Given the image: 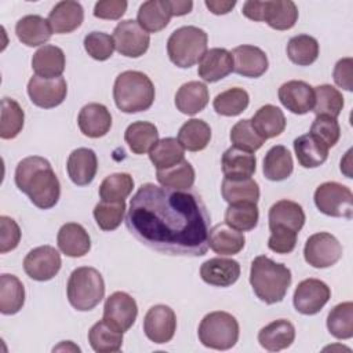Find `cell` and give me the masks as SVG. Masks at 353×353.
<instances>
[{
    "mask_svg": "<svg viewBox=\"0 0 353 353\" xmlns=\"http://www.w3.org/2000/svg\"><path fill=\"white\" fill-rule=\"evenodd\" d=\"M200 276L204 283L214 287H230L240 276V265L230 258H211L200 268Z\"/></svg>",
    "mask_w": 353,
    "mask_h": 353,
    "instance_id": "obj_21",
    "label": "cell"
},
{
    "mask_svg": "<svg viewBox=\"0 0 353 353\" xmlns=\"http://www.w3.org/2000/svg\"><path fill=\"white\" fill-rule=\"evenodd\" d=\"M250 121L258 135L262 137L265 141L279 137L284 131L287 124L283 110L274 105L261 106Z\"/></svg>",
    "mask_w": 353,
    "mask_h": 353,
    "instance_id": "obj_34",
    "label": "cell"
},
{
    "mask_svg": "<svg viewBox=\"0 0 353 353\" xmlns=\"http://www.w3.org/2000/svg\"><path fill=\"white\" fill-rule=\"evenodd\" d=\"M66 294L69 303L80 312L92 310L105 295L102 274L91 266L76 268L68 280Z\"/></svg>",
    "mask_w": 353,
    "mask_h": 353,
    "instance_id": "obj_5",
    "label": "cell"
},
{
    "mask_svg": "<svg viewBox=\"0 0 353 353\" xmlns=\"http://www.w3.org/2000/svg\"><path fill=\"white\" fill-rule=\"evenodd\" d=\"M124 141L132 153L143 154L159 141L157 127L149 121H134L127 127Z\"/></svg>",
    "mask_w": 353,
    "mask_h": 353,
    "instance_id": "obj_40",
    "label": "cell"
},
{
    "mask_svg": "<svg viewBox=\"0 0 353 353\" xmlns=\"http://www.w3.org/2000/svg\"><path fill=\"white\" fill-rule=\"evenodd\" d=\"M327 328L336 339L353 336V303L342 302L334 306L327 316Z\"/></svg>",
    "mask_w": 353,
    "mask_h": 353,
    "instance_id": "obj_48",
    "label": "cell"
},
{
    "mask_svg": "<svg viewBox=\"0 0 353 353\" xmlns=\"http://www.w3.org/2000/svg\"><path fill=\"white\" fill-rule=\"evenodd\" d=\"M221 165L225 178H248L256 170V157L254 153L232 146L223 152Z\"/></svg>",
    "mask_w": 353,
    "mask_h": 353,
    "instance_id": "obj_33",
    "label": "cell"
},
{
    "mask_svg": "<svg viewBox=\"0 0 353 353\" xmlns=\"http://www.w3.org/2000/svg\"><path fill=\"white\" fill-rule=\"evenodd\" d=\"M171 17L168 0H149L141 4L137 22L148 33H157L170 23Z\"/></svg>",
    "mask_w": 353,
    "mask_h": 353,
    "instance_id": "obj_31",
    "label": "cell"
},
{
    "mask_svg": "<svg viewBox=\"0 0 353 353\" xmlns=\"http://www.w3.org/2000/svg\"><path fill=\"white\" fill-rule=\"evenodd\" d=\"M156 178L161 186L178 189V190H188L194 183L196 172L193 165L183 159L181 163L170 168L157 170Z\"/></svg>",
    "mask_w": 353,
    "mask_h": 353,
    "instance_id": "obj_42",
    "label": "cell"
},
{
    "mask_svg": "<svg viewBox=\"0 0 353 353\" xmlns=\"http://www.w3.org/2000/svg\"><path fill=\"white\" fill-rule=\"evenodd\" d=\"M303 256L305 261L313 268H330L342 258V245L334 234L319 232L306 240Z\"/></svg>",
    "mask_w": 353,
    "mask_h": 353,
    "instance_id": "obj_10",
    "label": "cell"
},
{
    "mask_svg": "<svg viewBox=\"0 0 353 353\" xmlns=\"http://www.w3.org/2000/svg\"><path fill=\"white\" fill-rule=\"evenodd\" d=\"M137 316L138 306L130 294L116 291L106 298L102 319L121 332L128 331L134 325Z\"/></svg>",
    "mask_w": 353,
    "mask_h": 353,
    "instance_id": "obj_16",
    "label": "cell"
},
{
    "mask_svg": "<svg viewBox=\"0 0 353 353\" xmlns=\"http://www.w3.org/2000/svg\"><path fill=\"white\" fill-rule=\"evenodd\" d=\"M25 113L19 103L8 97L1 99V117H0V138L12 139L19 135L23 128Z\"/></svg>",
    "mask_w": 353,
    "mask_h": 353,
    "instance_id": "obj_45",
    "label": "cell"
},
{
    "mask_svg": "<svg viewBox=\"0 0 353 353\" xmlns=\"http://www.w3.org/2000/svg\"><path fill=\"white\" fill-rule=\"evenodd\" d=\"M310 134L319 138L330 149L338 143L341 138V127L336 119L325 114H319L310 125Z\"/></svg>",
    "mask_w": 353,
    "mask_h": 353,
    "instance_id": "obj_52",
    "label": "cell"
},
{
    "mask_svg": "<svg viewBox=\"0 0 353 353\" xmlns=\"http://www.w3.org/2000/svg\"><path fill=\"white\" fill-rule=\"evenodd\" d=\"M295 339V327L291 321L285 319H279L258 332L259 345L269 352H279L287 349L292 345Z\"/></svg>",
    "mask_w": 353,
    "mask_h": 353,
    "instance_id": "obj_26",
    "label": "cell"
},
{
    "mask_svg": "<svg viewBox=\"0 0 353 353\" xmlns=\"http://www.w3.org/2000/svg\"><path fill=\"white\" fill-rule=\"evenodd\" d=\"M176 331L175 312L167 305L152 306L143 317V332L149 341L163 345L170 342Z\"/></svg>",
    "mask_w": 353,
    "mask_h": 353,
    "instance_id": "obj_14",
    "label": "cell"
},
{
    "mask_svg": "<svg viewBox=\"0 0 353 353\" xmlns=\"http://www.w3.org/2000/svg\"><path fill=\"white\" fill-rule=\"evenodd\" d=\"M269 229L299 233L303 228L306 216L301 204L292 200H279L269 210Z\"/></svg>",
    "mask_w": 353,
    "mask_h": 353,
    "instance_id": "obj_17",
    "label": "cell"
},
{
    "mask_svg": "<svg viewBox=\"0 0 353 353\" xmlns=\"http://www.w3.org/2000/svg\"><path fill=\"white\" fill-rule=\"evenodd\" d=\"M210 99L208 88L201 81H188L182 84L175 94L176 109L188 116L201 112Z\"/></svg>",
    "mask_w": 353,
    "mask_h": 353,
    "instance_id": "obj_30",
    "label": "cell"
},
{
    "mask_svg": "<svg viewBox=\"0 0 353 353\" xmlns=\"http://www.w3.org/2000/svg\"><path fill=\"white\" fill-rule=\"evenodd\" d=\"M259 211L255 203L229 204L225 211V223L239 232H248L256 228Z\"/></svg>",
    "mask_w": 353,
    "mask_h": 353,
    "instance_id": "obj_46",
    "label": "cell"
},
{
    "mask_svg": "<svg viewBox=\"0 0 353 353\" xmlns=\"http://www.w3.org/2000/svg\"><path fill=\"white\" fill-rule=\"evenodd\" d=\"M233 72V58L226 48H210L199 61V76L207 83H215Z\"/></svg>",
    "mask_w": 353,
    "mask_h": 353,
    "instance_id": "obj_23",
    "label": "cell"
},
{
    "mask_svg": "<svg viewBox=\"0 0 353 353\" xmlns=\"http://www.w3.org/2000/svg\"><path fill=\"white\" fill-rule=\"evenodd\" d=\"M80 131L88 138H101L112 127V114L102 103L91 102L81 108L77 116Z\"/></svg>",
    "mask_w": 353,
    "mask_h": 353,
    "instance_id": "obj_20",
    "label": "cell"
},
{
    "mask_svg": "<svg viewBox=\"0 0 353 353\" xmlns=\"http://www.w3.org/2000/svg\"><path fill=\"white\" fill-rule=\"evenodd\" d=\"M263 175L266 179L280 182L287 179L294 170V161L290 150L283 145L272 146L263 159Z\"/></svg>",
    "mask_w": 353,
    "mask_h": 353,
    "instance_id": "obj_35",
    "label": "cell"
},
{
    "mask_svg": "<svg viewBox=\"0 0 353 353\" xmlns=\"http://www.w3.org/2000/svg\"><path fill=\"white\" fill-rule=\"evenodd\" d=\"M331 298L330 287L319 279L302 280L292 296L294 307L301 314L312 316L319 313Z\"/></svg>",
    "mask_w": 353,
    "mask_h": 353,
    "instance_id": "obj_13",
    "label": "cell"
},
{
    "mask_svg": "<svg viewBox=\"0 0 353 353\" xmlns=\"http://www.w3.org/2000/svg\"><path fill=\"white\" fill-rule=\"evenodd\" d=\"M319 41L309 34H298L287 44L288 59L298 66H309L319 58Z\"/></svg>",
    "mask_w": 353,
    "mask_h": 353,
    "instance_id": "obj_43",
    "label": "cell"
},
{
    "mask_svg": "<svg viewBox=\"0 0 353 353\" xmlns=\"http://www.w3.org/2000/svg\"><path fill=\"white\" fill-rule=\"evenodd\" d=\"M25 303V287L22 281L8 273L0 276V312L3 314L18 313Z\"/></svg>",
    "mask_w": 353,
    "mask_h": 353,
    "instance_id": "obj_38",
    "label": "cell"
},
{
    "mask_svg": "<svg viewBox=\"0 0 353 353\" xmlns=\"http://www.w3.org/2000/svg\"><path fill=\"white\" fill-rule=\"evenodd\" d=\"M210 214L194 190L141 185L125 215L128 232L143 245L168 255L203 256L208 250Z\"/></svg>",
    "mask_w": 353,
    "mask_h": 353,
    "instance_id": "obj_1",
    "label": "cell"
},
{
    "mask_svg": "<svg viewBox=\"0 0 353 353\" xmlns=\"http://www.w3.org/2000/svg\"><path fill=\"white\" fill-rule=\"evenodd\" d=\"M230 141L234 148L250 153L256 152L265 143V139L258 135L248 119H243L232 127Z\"/></svg>",
    "mask_w": 353,
    "mask_h": 353,
    "instance_id": "obj_51",
    "label": "cell"
},
{
    "mask_svg": "<svg viewBox=\"0 0 353 353\" xmlns=\"http://www.w3.org/2000/svg\"><path fill=\"white\" fill-rule=\"evenodd\" d=\"M250 103V95L244 88L232 87L219 92L212 102L214 110L221 116H239Z\"/></svg>",
    "mask_w": 353,
    "mask_h": 353,
    "instance_id": "obj_44",
    "label": "cell"
},
{
    "mask_svg": "<svg viewBox=\"0 0 353 353\" xmlns=\"http://www.w3.org/2000/svg\"><path fill=\"white\" fill-rule=\"evenodd\" d=\"M128 3L125 0H99L95 3L94 7V17L99 19H120L125 10Z\"/></svg>",
    "mask_w": 353,
    "mask_h": 353,
    "instance_id": "obj_55",
    "label": "cell"
},
{
    "mask_svg": "<svg viewBox=\"0 0 353 353\" xmlns=\"http://www.w3.org/2000/svg\"><path fill=\"white\" fill-rule=\"evenodd\" d=\"M15 185L40 210L52 208L61 196V183L50 161L40 156L22 159L15 168Z\"/></svg>",
    "mask_w": 353,
    "mask_h": 353,
    "instance_id": "obj_2",
    "label": "cell"
},
{
    "mask_svg": "<svg viewBox=\"0 0 353 353\" xmlns=\"http://www.w3.org/2000/svg\"><path fill=\"white\" fill-rule=\"evenodd\" d=\"M134 189V179L127 172L108 175L99 185V197L105 201H125Z\"/></svg>",
    "mask_w": 353,
    "mask_h": 353,
    "instance_id": "obj_49",
    "label": "cell"
},
{
    "mask_svg": "<svg viewBox=\"0 0 353 353\" xmlns=\"http://www.w3.org/2000/svg\"><path fill=\"white\" fill-rule=\"evenodd\" d=\"M21 241V229L18 223L6 215L0 216V252L6 254L18 247Z\"/></svg>",
    "mask_w": 353,
    "mask_h": 353,
    "instance_id": "obj_54",
    "label": "cell"
},
{
    "mask_svg": "<svg viewBox=\"0 0 353 353\" xmlns=\"http://www.w3.org/2000/svg\"><path fill=\"white\" fill-rule=\"evenodd\" d=\"M32 69L39 77H61L65 70V54L62 48L51 44L40 47L32 57Z\"/></svg>",
    "mask_w": 353,
    "mask_h": 353,
    "instance_id": "obj_29",
    "label": "cell"
},
{
    "mask_svg": "<svg viewBox=\"0 0 353 353\" xmlns=\"http://www.w3.org/2000/svg\"><path fill=\"white\" fill-rule=\"evenodd\" d=\"M294 150L298 163L303 168H316L325 163L328 148L310 132L299 135L294 139Z\"/></svg>",
    "mask_w": 353,
    "mask_h": 353,
    "instance_id": "obj_32",
    "label": "cell"
},
{
    "mask_svg": "<svg viewBox=\"0 0 353 353\" xmlns=\"http://www.w3.org/2000/svg\"><path fill=\"white\" fill-rule=\"evenodd\" d=\"M230 54L233 58V72L243 77H261L269 68L268 57L259 47L243 44L233 48Z\"/></svg>",
    "mask_w": 353,
    "mask_h": 353,
    "instance_id": "obj_19",
    "label": "cell"
},
{
    "mask_svg": "<svg viewBox=\"0 0 353 353\" xmlns=\"http://www.w3.org/2000/svg\"><path fill=\"white\" fill-rule=\"evenodd\" d=\"M113 99L124 113L143 112L153 105L154 85L143 72L125 70L114 80Z\"/></svg>",
    "mask_w": 353,
    "mask_h": 353,
    "instance_id": "obj_4",
    "label": "cell"
},
{
    "mask_svg": "<svg viewBox=\"0 0 353 353\" xmlns=\"http://www.w3.org/2000/svg\"><path fill=\"white\" fill-rule=\"evenodd\" d=\"M314 90V106L313 110L316 116L325 114L336 119L343 109V97L339 90L331 84H321L313 87Z\"/></svg>",
    "mask_w": 353,
    "mask_h": 353,
    "instance_id": "obj_47",
    "label": "cell"
},
{
    "mask_svg": "<svg viewBox=\"0 0 353 353\" xmlns=\"http://www.w3.org/2000/svg\"><path fill=\"white\" fill-rule=\"evenodd\" d=\"M149 159L156 170H165L185 159V149L176 138L159 139L149 150Z\"/></svg>",
    "mask_w": 353,
    "mask_h": 353,
    "instance_id": "obj_41",
    "label": "cell"
},
{
    "mask_svg": "<svg viewBox=\"0 0 353 353\" xmlns=\"http://www.w3.org/2000/svg\"><path fill=\"white\" fill-rule=\"evenodd\" d=\"M208 36L197 26H181L175 29L167 41L170 61L182 69L196 65L207 51Z\"/></svg>",
    "mask_w": 353,
    "mask_h": 353,
    "instance_id": "obj_6",
    "label": "cell"
},
{
    "mask_svg": "<svg viewBox=\"0 0 353 353\" xmlns=\"http://www.w3.org/2000/svg\"><path fill=\"white\" fill-rule=\"evenodd\" d=\"M52 33L48 19L40 15H25L15 25V34L18 40L28 47L46 44L51 39Z\"/></svg>",
    "mask_w": 353,
    "mask_h": 353,
    "instance_id": "obj_27",
    "label": "cell"
},
{
    "mask_svg": "<svg viewBox=\"0 0 353 353\" xmlns=\"http://www.w3.org/2000/svg\"><path fill=\"white\" fill-rule=\"evenodd\" d=\"M176 139L185 150L200 152L210 143L211 128L204 120L190 119L182 124Z\"/></svg>",
    "mask_w": 353,
    "mask_h": 353,
    "instance_id": "obj_39",
    "label": "cell"
},
{
    "mask_svg": "<svg viewBox=\"0 0 353 353\" xmlns=\"http://www.w3.org/2000/svg\"><path fill=\"white\" fill-rule=\"evenodd\" d=\"M66 170L70 181L77 186L91 183L97 175L98 159L92 149L77 148L74 149L66 163Z\"/></svg>",
    "mask_w": 353,
    "mask_h": 353,
    "instance_id": "obj_22",
    "label": "cell"
},
{
    "mask_svg": "<svg viewBox=\"0 0 353 353\" xmlns=\"http://www.w3.org/2000/svg\"><path fill=\"white\" fill-rule=\"evenodd\" d=\"M236 6V1H218V0H207L205 7L215 15H225L232 11V8Z\"/></svg>",
    "mask_w": 353,
    "mask_h": 353,
    "instance_id": "obj_58",
    "label": "cell"
},
{
    "mask_svg": "<svg viewBox=\"0 0 353 353\" xmlns=\"http://www.w3.org/2000/svg\"><path fill=\"white\" fill-rule=\"evenodd\" d=\"M84 21V10L79 1L65 0L57 3L48 15V22L54 33H72L81 26Z\"/></svg>",
    "mask_w": 353,
    "mask_h": 353,
    "instance_id": "obj_24",
    "label": "cell"
},
{
    "mask_svg": "<svg viewBox=\"0 0 353 353\" xmlns=\"http://www.w3.org/2000/svg\"><path fill=\"white\" fill-rule=\"evenodd\" d=\"M245 245L243 232L230 228L228 223H218L210 229L208 247L219 255H236Z\"/></svg>",
    "mask_w": 353,
    "mask_h": 353,
    "instance_id": "obj_28",
    "label": "cell"
},
{
    "mask_svg": "<svg viewBox=\"0 0 353 353\" xmlns=\"http://www.w3.org/2000/svg\"><path fill=\"white\" fill-rule=\"evenodd\" d=\"M352 66H353V59L347 57V58L339 59L334 68L335 84L346 91H352Z\"/></svg>",
    "mask_w": 353,
    "mask_h": 353,
    "instance_id": "obj_57",
    "label": "cell"
},
{
    "mask_svg": "<svg viewBox=\"0 0 353 353\" xmlns=\"http://www.w3.org/2000/svg\"><path fill=\"white\" fill-rule=\"evenodd\" d=\"M291 280V270L266 255H258L251 262L250 284L255 295L268 305L284 299Z\"/></svg>",
    "mask_w": 353,
    "mask_h": 353,
    "instance_id": "obj_3",
    "label": "cell"
},
{
    "mask_svg": "<svg viewBox=\"0 0 353 353\" xmlns=\"http://www.w3.org/2000/svg\"><path fill=\"white\" fill-rule=\"evenodd\" d=\"M88 342L97 353L119 352L123 345V332L102 319L90 328Z\"/></svg>",
    "mask_w": 353,
    "mask_h": 353,
    "instance_id": "obj_37",
    "label": "cell"
},
{
    "mask_svg": "<svg viewBox=\"0 0 353 353\" xmlns=\"http://www.w3.org/2000/svg\"><path fill=\"white\" fill-rule=\"evenodd\" d=\"M125 201H105L101 200L94 211V219L97 222V225L99 226V229L105 230V232H112L114 229H117L123 219H124V214H125Z\"/></svg>",
    "mask_w": 353,
    "mask_h": 353,
    "instance_id": "obj_50",
    "label": "cell"
},
{
    "mask_svg": "<svg viewBox=\"0 0 353 353\" xmlns=\"http://www.w3.org/2000/svg\"><path fill=\"white\" fill-rule=\"evenodd\" d=\"M279 99L294 114H306L314 106V90L302 80H290L280 85Z\"/></svg>",
    "mask_w": 353,
    "mask_h": 353,
    "instance_id": "obj_18",
    "label": "cell"
},
{
    "mask_svg": "<svg viewBox=\"0 0 353 353\" xmlns=\"http://www.w3.org/2000/svg\"><path fill=\"white\" fill-rule=\"evenodd\" d=\"M314 204L328 216L350 219L353 215V193L338 182H324L314 190Z\"/></svg>",
    "mask_w": 353,
    "mask_h": 353,
    "instance_id": "obj_9",
    "label": "cell"
},
{
    "mask_svg": "<svg viewBox=\"0 0 353 353\" xmlns=\"http://www.w3.org/2000/svg\"><path fill=\"white\" fill-rule=\"evenodd\" d=\"M62 266L61 254L52 245H40L30 250L23 259L25 273L36 281L54 279Z\"/></svg>",
    "mask_w": 353,
    "mask_h": 353,
    "instance_id": "obj_12",
    "label": "cell"
},
{
    "mask_svg": "<svg viewBox=\"0 0 353 353\" xmlns=\"http://www.w3.org/2000/svg\"><path fill=\"white\" fill-rule=\"evenodd\" d=\"M239 334L240 328L236 317L222 310L205 314L197 330L200 342L215 350L232 349L239 341Z\"/></svg>",
    "mask_w": 353,
    "mask_h": 353,
    "instance_id": "obj_7",
    "label": "cell"
},
{
    "mask_svg": "<svg viewBox=\"0 0 353 353\" xmlns=\"http://www.w3.org/2000/svg\"><path fill=\"white\" fill-rule=\"evenodd\" d=\"M171 15L172 17H182L186 15L192 11L193 8V1H181V0H168Z\"/></svg>",
    "mask_w": 353,
    "mask_h": 353,
    "instance_id": "obj_59",
    "label": "cell"
},
{
    "mask_svg": "<svg viewBox=\"0 0 353 353\" xmlns=\"http://www.w3.org/2000/svg\"><path fill=\"white\" fill-rule=\"evenodd\" d=\"M112 37L117 52L128 58H138L143 55L150 44L149 33L134 19H124L119 22Z\"/></svg>",
    "mask_w": 353,
    "mask_h": 353,
    "instance_id": "obj_11",
    "label": "cell"
},
{
    "mask_svg": "<svg viewBox=\"0 0 353 353\" xmlns=\"http://www.w3.org/2000/svg\"><path fill=\"white\" fill-rule=\"evenodd\" d=\"M298 233L272 230L268 240V247L276 254H290L296 245Z\"/></svg>",
    "mask_w": 353,
    "mask_h": 353,
    "instance_id": "obj_56",
    "label": "cell"
},
{
    "mask_svg": "<svg viewBox=\"0 0 353 353\" xmlns=\"http://www.w3.org/2000/svg\"><path fill=\"white\" fill-rule=\"evenodd\" d=\"M84 48L97 61H106L113 55V37L105 32H91L84 37Z\"/></svg>",
    "mask_w": 353,
    "mask_h": 353,
    "instance_id": "obj_53",
    "label": "cell"
},
{
    "mask_svg": "<svg viewBox=\"0 0 353 353\" xmlns=\"http://www.w3.org/2000/svg\"><path fill=\"white\" fill-rule=\"evenodd\" d=\"M241 12L248 19L265 21L276 30H288L298 21V7L291 0H248L244 3Z\"/></svg>",
    "mask_w": 353,
    "mask_h": 353,
    "instance_id": "obj_8",
    "label": "cell"
},
{
    "mask_svg": "<svg viewBox=\"0 0 353 353\" xmlns=\"http://www.w3.org/2000/svg\"><path fill=\"white\" fill-rule=\"evenodd\" d=\"M221 193L225 201L234 203H258L259 185L251 176L248 178H223Z\"/></svg>",
    "mask_w": 353,
    "mask_h": 353,
    "instance_id": "obj_36",
    "label": "cell"
},
{
    "mask_svg": "<svg viewBox=\"0 0 353 353\" xmlns=\"http://www.w3.org/2000/svg\"><path fill=\"white\" fill-rule=\"evenodd\" d=\"M57 244L61 252L70 258L84 256L91 250V239L87 230L76 222H68L59 228Z\"/></svg>",
    "mask_w": 353,
    "mask_h": 353,
    "instance_id": "obj_25",
    "label": "cell"
},
{
    "mask_svg": "<svg viewBox=\"0 0 353 353\" xmlns=\"http://www.w3.org/2000/svg\"><path fill=\"white\" fill-rule=\"evenodd\" d=\"M68 94L66 80L61 77L44 79L32 76L28 83V95L30 101L43 109H51L61 105Z\"/></svg>",
    "mask_w": 353,
    "mask_h": 353,
    "instance_id": "obj_15",
    "label": "cell"
}]
</instances>
